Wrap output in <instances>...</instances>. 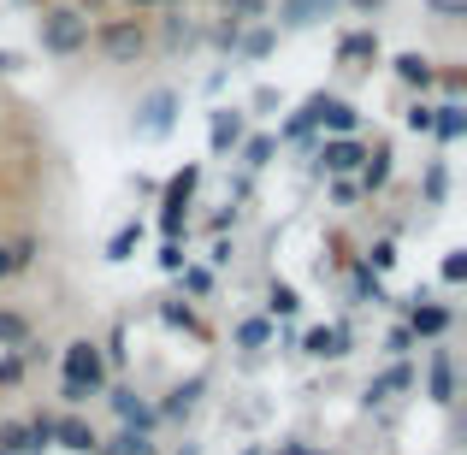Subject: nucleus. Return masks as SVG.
Listing matches in <instances>:
<instances>
[{"label":"nucleus","mask_w":467,"mask_h":455,"mask_svg":"<svg viewBox=\"0 0 467 455\" xmlns=\"http://www.w3.org/2000/svg\"><path fill=\"white\" fill-rule=\"evenodd\" d=\"M343 12V0H278V18H273V30L285 36V30H319L326 18H337Z\"/></svg>","instance_id":"16"},{"label":"nucleus","mask_w":467,"mask_h":455,"mask_svg":"<svg viewBox=\"0 0 467 455\" xmlns=\"http://www.w3.org/2000/svg\"><path fill=\"white\" fill-rule=\"evenodd\" d=\"M207 390H213V378L207 373H190V378H178V385L166 390V397L154 402V414H160V426H183V420H195V408H202L207 402Z\"/></svg>","instance_id":"9"},{"label":"nucleus","mask_w":467,"mask_h":455,"mask_svg":"<svg viewBox=\"0 0 467 455\" xmlns=\"http://www.w3.org/2000/svg\"><path fill=\"white\" fill-rule=\"evenodd\" d=\"M397 307H402V326H409V337L426 343V349H432V343H444L450 331H456V307L438 302V296H426V290H414V296L397 302Z\"/></svg>","instance_id":"5"},{"label":"nucleus","mask_w":467,"mask_h":455,"mask_svg":"<svg viewBox=\"0 0 467 455\" xmlns=\"http://www.w3.org/2000/svg\"><path fill=\"white\" fill-rule=\"evenodd\" d=\"M142 237H149V219H142V213L119 219V225H113V237H107V249H101V261H107V266H125V261H137Z\"/></svg>","instance_id":"20"},{"label":"nucleus","mask_w":467,"mask_h":455,"mask_svg":"<svg viewBox=\"0 0 467 455\" xmlns=\"http://www.w3.org/2000/svg\"><path fill=\"white\" fill-rule=\"evenodd\" d=\"M367 166V142L361 137H319L314 142V178L337 183V178H355Z\"/></svg>","instance_id":"6"},{"label":"nucleus","mask_w":467,"mask_h":455,"mask_svg":"<svg viewBox=\"0 0 467 455\" xmlns=\"http://www.w3.org/2000/svg\"><path fill=\"white\" fill-rule=\"evenodd\" d=\"M178 455H202V444H195V438H183V450Z\"/></svg>","instance_id":"51"},{"label":"nucleus","mask_w":467,"mask_h":455,"mask_svg":"<svg viewBox=\"0 0 467 455\" xmlns=\"http://www.w3.org/2000/svg\"><path fill=\"white\" fill-rule=\"evenodd\" d=\"M243 137H249V113H243V107H213V113H207V154L213 160L237 154Z\"/></svg>","instance_id":"12"},{"label":"nucleus","mask_w":467,"mask_h":455,"mask_svg":"<svg viewBox=\"0 0 467 455\" xmlns=\"http://www.w3.org/2000/svg\"><path fill=\"white\" fill-rule=\"evenodd\" d=\"M361 261H367V273H379V278H385V273H397V261H402V254H397V237L367 243V254H361Z\"/></svg>","instance_id":"34"},{"label":"nucleus","mask_w":467,"mask_h":455,"mask_svg":"<svg viewBox=\"0 0 467 455\" xmlns=\"http://www.w3.org/2000/svg\"><path fill=\"white\" fill-rule=\"evenodd\" d=\"M237 225H243V202H225L213 219H207V231H213V237H225V231H237Z\"/></svg>","instance_id":"39"},{"label":"nucleus","mask_w":467,"mask_h":455,"mask_svg":"<svg viewBox=\"0 0 467 455\" xmlns=\"http://www.w3.org/2000/svg\"><path fill=\"white\" fill-rule=\"evenodd\" d=\"M231 254H237V243L213 237V249H207V273H213V266H231Z\"/></svg>","instance_id":"44"},{"label":"nucleus","mask_w":467,"mask_h":455,"mask_svg":"<svg viewBox=\"0 0 467 455\" xmlns=\"http://www.w3.org/2000/svg\"><path fill=\"white\" fill-rule=\"evenodd\" d=\"M402 390H414V361H390L385 373H373L367 390H361V402L367 408H385V402H397Z\"/></svg>","instance_id":"17"},{"label":"nucleus","mask_w":467,"mask_h":455,"mask_svg":"<svg viewBox=\"0 0 467 455\" xmlns=\"http://www.w3.org/2000/svg\"><path fill=\"white\" fill-rule=\"evenodd\" d=\"M249 107H254V113H273V107H285V95H278L273 83H261V89H254V101H249Z\"/></svg>","instance_id":"43"},{"label":"nucleus","mask_w":467,"mask_h":455,"mask_svg":"<svg viewBox=\"0 0 467 455\" xmlns=\"http://www.w3.org/2000/svg\"><path fill=\"white\" fill-rule=\"evenodd\" d=\"M36 6H54V0H36Z\"/></svg>","instance_id":"53"},{"label":"nucleus","mask_w":467,"mask_h":455,"mask_svg":"<svg viewBox=\"0 0 467 455\" xmlns=\"http://www.w3.org/2000/svg\"><path fill=\"white\" fill-rule=\"evenodd\" d=\"M319 137H361V107L326 89V107H319Z\"/></svg>","instance_id":"21"},{"label":"nucleus","mask_w":467,"mask_h":455,"mask_svg":"<svg viewBox=\"0 0 467 455\" xmlns=\"http://www.w3.org/2000/svg\"><path fill=\"white\" fill-rule=\"evenodd\" d=\"M390 78H397L414 101H426V95L438 89V59L420 54V47H402V54H390Z\"/></svg>","instance_id":"10"},{"label":"nucleus","mask_w":467,"mask_h":455,"mask_svg":"<svg viewBox=\"0 0 467 455\" xmlns=\"http://www.w3.org/2000/svg\"><path fill=\"white\" fill-rule=\"evenodd\" d=\"M6 243H12V266H18V278L47 254V237H36V231H18V237H6Z\"/></svg>","instance_id":"31"},{"label":"nucleus","mask_w":467,"mask_h":455,"mask_svg":"<svg viewBox=\"0 0 467 455\" xmlns=\"http://www.w3.org/2000/svg\"><path fill=\"white\" fill-rule=\"evenodd\" d=\"M278 343V326L266 314H243L237 326H231V349H243V355H261V349H273Z\"/></svg>","instance_id":"22"},{"label":"nucleus","mask_w":467,"mask_h":455,"mask_svg":"<svg viewBox=\"0 0 467 455\" xmlns=\"http://www.w3.org/2000/svg\"><path fill=\"white\" fill-rule=\"evenodd\" d=\"M18 66H24V54H12V47H0V78H12Z\"/></svg>","instance_id":"48"},{"label":"nucleus","mask_w":467,"mask_h":455,"mask_svg":"<svg viewBox=\"0 0 467 455\" xmlns=\"http://www.w3.org/2000/svg\"><path fill=\"white\" fill-rule=\"evenodd\" d=\"M54 450H66V455H95V450H101V432H95L83 414H54Z\"/></svg>","instance_id":"19"},{"label":"nucleus","mask_w":467,"mask_h":455,"mask_svg":"<svg viewBox=\"0 0 467 455\" xmlns=\"http://www.w3.org/2000/svg\"><path fill=\"white\" fill-rule=\"evenodd\" d=\"M319 107H326V89H314L302 107H290V119L273 130L278 149H285V142H290V149H314V137H319Z\"/></svg>","instance_id":"15"},{"label":"nucleus","mask_w":467,"mask_h":455,"mask_svg":"<svg viewBox=\"0 0 467 455\" xmlns=\"http://www.w3.org/2000/svg\"><path fill=\"white\" fill-rule=\"evenodd\" d=\"M426 6H432L444 24H462V18H467V0H426Z\"/></svg>","instance_id":"42"},{"label":"nucleus","mask_w":467,"mask_h":455,"mask_svg":"<svg viewBox=\"0 0 467 455\" xmlns=\"http://www.w3.org/2000/svg\"><path fill=\"white\" fill-rule=\"evenodd\" d=\"M89 47L107 66H142L154 54V30H149V18H101L89 30Z\"/></svg>","instance_id":"3"},{"label":"nucleus","mask_w":467,"mask_h":455,"mask_svg":"<svg viewBox=\"0 0 467 455\" xmlns=\"http://www.w3.org/2000/svg\"><path fill=\"white\" fill-rule=\"evenodd\" d=\"M225 6V24L231 30H249V24H266L273 18V0H219Z\"/></svg>","instance_id":"29"},{"label":"nucleus","mask_w":467,"mask_h":455,"mask_svg":"<svg viewBox=\"0 0 467 455\" xmlns=\"http://www.w3.org/2000/svg\"><path fill=\"white\" fill-rule=\"evenodd\" d=\"M24 378H30V367H24L18 349H0V390H18Z\"/></svg>","instance_id":"36"},{"label":"nucleus","mask_w":467,"mask_h":455,"mask_svg":"<svg viewBox=\"0 0 467 455\" xmlns=\"http://www.w3.org/2000/svg\"><path fill=\"white\" fill-rule=\"evenodd\" d=\"M107 385H113V373H107V361H101V343L71 337L66 349H59V402H66V414H78L83 402L107 397Z\"/></svg>","instance_id":"1"},{"label":"nucleus","mask_w":467,"mask_h":455,"mask_svg":"<svg viewBox=\"0 0 467 455\" xmlns=\"http://www.w3.org/2000/svg\"><path fill=\"white\" fill-rule=\"evenodd\" d=\"M0 450H6V455H47L30 438V426H24V420H0Z\"/></svg>","instance_id":"33"},{"label":"nucleus","mask_w":467,"mask_h":455,"mask_svg":"<svg viewBox=\"0 0 467 455\" xmlns=\"http://www.w3.org/2000/svg\"><path fill=\"white\" fill-rule=\"evenodd\" d=\"M414 349H420V343L409 337V326H390V331H385V355H397V361H409Z\"/></svg>","instance_id":"40"},{"label":"nucleus","mask_w":467,"mask_h":455,"mask_svg":"<svg viewBox=\"0 0 467 455\" xmlns=\"http://www.w3.org/2000/svg\"><path fill=\"white\" fill-rule=\"evenodd\" d=\"M160 42H166V47H183V42H195V30L183 24V12H171V18H166V36H160Z\"/></svg>","instance_id":"41"},{"label":"nucleus","mask_w":467,"mask_h":455,"mask_svg":"<svg viewBox=\"0 0 467 455\" xmlns=\"http://www.w3.org/2000/svg\"><path fill=\"white\" fill-rule=\"evenodd\" d=\"M438 278H444V284L456 290L462 278H467V249H444V261H438Z\"/></svg>","instance_id":"37"},{"label":"nucleus","mask_w":467,"mask_h":455,"mask_svg":"<svg viewBox=\"0 0 467 455\" xmlns=\"http://www.w3.org/2000/svg\"><path fill=\"white\" fill-rule=\"evenodd\" d=\"M119 6H130V18H142V12H154V6H166V0H119Z\"/></svg>","instance_id":"49"},{"label":"nucleus","mask_w":467,"mask_h":455,"mask_svg":"<svg viewBox=\"0 0 467 455\" xmlns=\"http://www.w3.org/2000/svg\"><path fill=\"white\" fill-rule=\"evenodd\" d=\"M390 183H397V149H390V142H373V149H367V166L355 171V190H361V202H379Z\"/></svg>","instance_id":"14"},{"label":"nucleus","mask_w":467,"mask_h":455,"mask_svg":"<svg viewBox=\"0 0 467 455\" xmlns=\"http://www.w3.org/2000/svg\"><path fill=\"white\" fill-rule=\"evenodd\" d=\"M213 284H219V278H213V273H207V266H202V261H190V266H183V273H178V290H183V296H190V307H195V302H207V296H213Z\"/></svg>","instance_id":"32"},{"label":"nucleus","mask_w":467,"mask_h":455,"mask_svg":"<svg viewBox=\"0 0 467 455\" xmlns=\"http://www.w3.org/2000/svg\"><path fill=\"white\" fill-rule=\"evenodd\" d=\"M273 154H278V137H273V130H249V137H243V149L231 154V160H237L243 171H266V166H273Z\"/></svg>","instance_id":"27"},{"label":"nucleus","mask_w":467,"mask_h":455,"mask_svg":"<svg viewBox=\"0 0 467 455\" xmlns=\"http://www.w3.org/2000/svg\"><path fill=\"white\" fill-rule=\"evenodd\" d=\"M426 402L432 408H456V349L450 343L426 349Z\"/></svg>","instance_id":"11"},{"label":"nucleus","mask_w":467,"mask_h":455,"mask_svg":"<svg viewBox=\"0 0 467 455\" xmlns=\"http://www.w3.org/2000/svg\"><path fill=\"white\" fill-rule=\"evenodd\" d=\"M296 349L308 355V361H326V367H337V361H349V349H355V331H349V319H331V326H308L296 337Z\"/></svg>","instance_id":"7"},{"label":"nucleus","mask_w":467,"mask_h":455,"mask_svg":"<svg viewBox=\"0 0 467 455\" xmlns=\"http://www.w3.org/2000/svg\"><path fill=\"white\" fill-rule=\"evenodd\" d=\"M154 314H160V326H166V331H183V337H195V343H213L207 319L195 314L190 302H154Z\"/></svg>","instance_id":"23"},{"label":"nucleus","mask_w":467,"mask_h":455,"mask_svg":"<svg viewBox=\"0 0 467 455\" xmlns=\"http://www.w3.org/2000/svg\"><path fill=\"white\" fill-rule=\"evenodd\" d=\"M0 455H6V450H0Z\"/></svg>","instance_id":"54"},{"label":"nucleus","mask_w":467,"mask_h":455,"mask_svg":"<svg viewBox=\"0 0 467 455\" xmlns=\"http://www.w3.org/2000/svg\"><path fill=\"white\" fill-rule=\"evenodd\" d=\"M107 408L119 414V432H137V438H154L160 432L154 402L142 397V390H130V385H107Z\"/></svg>","instance_id":"8"},{"label":"nucleus","mask_w":467,"mask_h":455,"mask_svg":"<svg viewBox=\"0 0 467 455\" xmlns=\"http://www.w3.org/2000/svg\"><path fill=\"white\" fill-rule=\"evenodd\" d=\"M467 137V107L462 101H432V142H462Z\"/></svg>","instance_id":"26"},{"label":"nucleus","mask_w":467,"mask_h":455,"mask_svg":"<svg viewBox=\"0 0 467 455\" xmlns=\"http://www.w3.org/2000/svg\"><path fill=\"white\" fill-rule=\"evenodd\" d=\"M36 337V319L24 307H0V349H24Z\"/></svg>","instance_id":"28"},{"label":"nucleus","mask_w":467,"mask_h":455,"mask_svg":"<svg viewBox=\"0 0 467 455\" xmlns=\"http://www.w3.org/2000/svg\"><path fill=\"white\" fill-rule=\"evenodd\" d=\"M343 302H349V307H390L385 278H379V273H367V261H361V254L349 261V284H343Z\"/></svg>","instance_id":"18"},{"label":"nucleus","mask_w":467,"mask_h":455,"mask_svg":"<svg viewBox=\"0 0 467 455\" xmlns=\"http://www.w3.org/2000/svg\"><path fill=\"white\" fill-rule=\"evenodd\" d=\"M237 455H266V450H261V444H243V450H237Z\"/></svg>","instance_id":"52"},{"label":"nucleus","mask_w":467,"mask_h":455,"mask_svg":"<svg viewBox=\"0 0 467 455\" xmlns=\"http://www.w3.org/2000/svg\"><path fill=\"white\" fill-rule=\"evenodd\" d=\"M278 455H331V450H308L302 438H285V444H278Z\"/></svg>","instance_id":"47"},{"label":"nucleus","mask_w":467,"mask_h":455,"mask_svg":"<svg viewBox=\"0 0 467 455\" xmlns=\"http://www.w3.org/2000/svg\"><path fill=\"white\" fill-rule=\"evenodd\" d=\"M89 12L71 6V0H54V6H42V18H36V47H42L47 59H78L89 54Z\"/></svg>","instance_id":"2"},{"label":"nucleus","mask_w":467,"mask_h":455,"mask_svg":"<svg viewBox=\"0 0 467 455\" xmlns=\"http://www.w3.org/2000/svg\"><path fill=\"white\" fill-rule=\"evenodd\" d=\"M402 130H409V137H432V101H409L402 107Z\"/></svg>","instance_id":"35"},{"label":"nucleus","mask_w":467,"mask_h":455,"mask_svg":"<svg viewBox=\"0 0 467 455\" xmlns=\"http://www.w3.org/2000/svg\"><path fill=\"white\" fill-rule=\"evenodd\" d=\"M343 6H349V12H379L385 0H343Z\"/></svg>","instance_id":"50"},{"label":"nucleus","mask_w":467,"mask_h":455,"mask_svg":"<svg viewBox=\"0 0 467 455\" xmlns=\"http://www.w3.org/2000/svg\"><path fill=\"white\" fill-rule=\"evenodd\" d=\"M379 59H385V42H379L373 24H355V30L337 36V66L343 71H373Z\"/></svg>","instance_id":"13"},{"label":"nucleus","mask_w":467,"mask_h":455,"mask_svg":"<svg viewBox=\"0 0 467 455\" xmlns=\"http://www.w3.org/2000/svg\"><path fill=\"white\" fill-rule=\"evenodd\" d=\"M331 202H337V207H355V202H361V190H355V178H337V183H331Z\"/></svg>","instance_id":"45"},{"label":"nucleus","mask_w":467,"mask_h":455,"mask_svg":"<svg viewBox=\"0 0 467 455\" xmlns=\"http://www.w3.org/2000/svg\"><path fill=\"white\" fill-rule=\"evenodd\" d=\"M261 314L273 319V326H278V319H296V314H302V290L290 284V278H266V296H261Z\"/></svg>","instance_id":"24"},{"label":"nucleus","mask_w":467,"mask_h":455,"mask_svg":"<svg viewBox=\"0 0 467 455\" xmlns=\"http://www.w3.org/2000/svg\"><path fill=\"white\" fill-rule=\"evenodd\" d=\"M154 266H160V273H166V278H178V273H183V266H190V254H183V243H160V254H154Z\"/></svg>","instance_id":"38"},{"label":"nucleus","mask_w":467,"mask_h":455,"mask_svg":"<svg viewBox=\"0 0 467 455\" xmlns=\"http://www.w3.org/2000/svg\"><path fill=\"white\" fill-rule=\"evenodd\" d=\"M178 119H183V95L171 89V83H154V89L137 101V113H130V137L137 142H166L171 130H178Z\"/></svg>","instance_id":"4"},{"label":"nucleus","mask_w":467,"mask_h":455,"mask_svg":"<svg viewBox=\"0 0 467 455\" xmlns=\"http://www.w3.org/2000/svg\"><path fill=\"white\" fill-rule=\"evenodd\" d=\"M420 202L426 207H444L450 202V166H444V160H426V171H420Z\"/></svg>","instance_id":"30"},{"label":"nucleus","mask_w":467,"mask_h":455,"mask_svg":"<svg viewBox=\"0 0 467 455\" xmlns=\"http://www.w3.org/2000/svg\"><path fill=\"white\" fill-rule=\"evenodd\" d=\"M6 278H18V266H12V243L0 237V284H6Z\"/></svg>","instance_id":"46"},{"label":"nucleus","mask_w":467,"mask_h":455,"mask_svg":"<svg viewBox=\"0 0 467 455\" xmlns=\"http://www.w3.org/2000/svg\"><path fill=\"white\" fill-rule=\"evenodd\" d=\"M273 54H278V30H273V24H249V30L237 36V54H231V59L261 66V59H273Z\"/></svg>","instance_id":"25"}]
</instances>
